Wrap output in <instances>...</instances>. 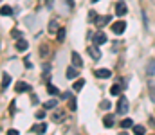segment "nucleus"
<instances>
[{"mask_svg":"<svg viewBox=\"0 0 155 135\" xmlns=\"http://www.w3.org/2000/svg\"><path fill=\"white\" fill-rule=\"evenodd\" d=\"M126 112H128V99L121 95L117 101V114H126Z\"/></svg>","mask_w":155,"mask_h":135,"instance_id":"nucleus-1","label":"nucleus"},{"mask_svg":"<svg viewBox=\"0 0 155 135\" xmlns=\"http://www.w3.org/2000/svg\"><path fill=\"white\" fill-rule=\"evenodd\" d=\"M124 29H126V22H123V20H119V22H116V24H112V33H114L116 36L123 34Z\"/></svg>","mask_w":155,"mask_h":135,"instance_id":"nucleus-2","label":"nucleus"},{"mask_svg":"<svg viewBox=\"0 0 155 135\" xmlns=\"http://www.w3.org/2000/svg\"><path fill=\"white\" fill-rule=\"evenodd\" d=\"M87 50H88V54L92 56V59H99L101 58V52H99V49H97V45L94 43V45H90V47H87Z\"/></svg>","mask_w":155,"mask_h":135,"instance_id":"nucleus-3","label":"nucleus"},{"mask_svg":"<svg viewBox=\"0 0 155 135\" xmlns=\"http://www.w3.org/2000/svg\"><path fill=\"white\" fill-rule=\"evenodd\" d=\"M110 20H112V18H110L108 14H105V16H97L94 24H96L97 27H105V25H108V24H110Z\"/></svg>","mask_w":155,"mask_h":135,"instance_id":"nucleus-4","label":"nucleus"},{"mask_svg":"<svg viewBox=\"0 0 155 135\" xmlns=\"http://www.w3.org/2000/svg\"><path fill=\"white\" fill-rule=\"evenodd\" d=\"M47 132V124L45 123H38L31 126V133H45Z\"/></svg>","mask_w":155,"mask_h":135,"instance_id":"nucleus-5","label":"nucleus"},{"mask_svg":"<svg viewBox=\"0 0 155 135\" xmlns=\"http://www.w3.org/2000/svg\"><path fill=\"white\" fill-rule=\"evenodd\" d=\"M128 13V7H126V4L124 2H117V5H116V14L117 16H124Z\"/></svg>","mask_w":155,"mask_h":135,"instance_id":"nucleus-6","label":"nucleus"},{"mask_svg":"<svg viewBox=\"0 0 155 135\" xmlns=\"http://www.w3.org/2000/svg\"><path fill=\"white\" fill-rule=\"evenodd\" d=\"M107 40H108V38H107V34H105V33H96V34H94V43H96V45L107 43Z\"/></svg>","mask_w":155,"mask_h":135,"instance_id":"nucleus-7","label":"nucleus"},{"mask_svg":"<svg viewBox=\"0 0 155 135\" xmlns=\"http://www.w3.org/2000/svg\"><path fill=\"white\" fill-rule=\"evenodd\" d=\"M94 74H96L99 79H107V78H110V76H112V72H110L108 69H99V70H96Z\"/></svg>","mask_w":155,"mask_h":135,"instance_id":"nucleus-8","label":"nucleus"},{"mask_svg":"<svg viewBox=\"0 0 155 135\" xmlns=\"http://www.w3.org/2000/svg\"><path fill=\"white\" fill-rule=\"evenodd\" d=\"M15 90H16L18 94H22V92H27V90H31V87H29L27 83H24V81H18V83L15 85Z\"/></svg>","mask_w":155,"mask_h":135,"instance_id":"nucleus-9","label":"nucleus"},{"mask_svg":"<svg viewBox=\"0 0 155 135\" xmlns=\"http://www.w3.org/2000/svg\"><path fill=\"white\" fill-rule=\"evenodd\" d=\"M155 74V59H150L148 61V65H146V76L148 78H152Z\"/></svg>","mask_w":155,"mask_h":135,"instance_id":"nucleus-10","label":"nucleus"},{"mask_svg":"<svg viewBox=\"0 0 155 135\" xmlns=\"http://www.w3.org/2000/svg\"><path fill=\"white\" fill-rule=\"evenodd\" d=\"M65 74H67V78H69V79H76L78 76H79V74H78V67H76V69H74V65H72V67H69Z\"/></svg>","mask_w":155,"mask_h":135,"instance_id":"nucleus-11","label":"nucleus"},{"mask_svg":"<svg viewBox=\"0 0 155 135\" xmlns=\"http://www.w3.org/2000/svg\"><path fill=\"white\" fill-rule=\"evenodd\" d=\"M71 58H72V65H76L78 69H79V67H83V61H81V56H79L78 52H72V54H71Z\"/></svg>","mask_w":155,"mask_h":135,"instance_id":"nucleus-12","label":"nucleus"},{"mask_svg":"<svg viewBox=\"0 0 155 135\" xmlns=\"http://www.w3.org/2000/svg\"><path fill=\"white\" fill-rule=\"evenodd\" d=\"M103 124H105V128H112L114 126V115H105L103 117Z\"/></svg>","mask_w":155,"mask_h":135,"instance_id":"nucleus-13","label":"nucleus"},{"mask_svg":"<svg viewBox=\"0 0 155 135\" xmlns=\"http://www.w3.org/2000/svg\"><path fill=\"white\" fill-rule=\"evenodd\" d=\"M27 47H29V43L24 40V38H20L18 42H16V50H20V52H24V50H27Z\"/></svg>","mask_w":155,"mask_h":135,"instance_id":"nucleus-14","label":"nucleus"},{"mask_svg":"<svg viewBox=\"0 0 155 135\" xmlns=\"http://www.w3.org/2000/svg\"><path fill=\"white\" fill-rule=\"evenodd\" d=\"M9 83H11V76H9V74H4V76H2V83H0V88L5 90L7 87H9Z\"/></svg>","mask_w":155,"mask_h":135,"instance_id":"nucleus-15","label":"nucleus"},{"mask_svg":"<svg viewBox=\"0 0 155 135\" xmlns=\"http://www.w3.org/2000/svg\"><path fill=\"white\" fill-rule=\"evenodd\" d=\"M0 14H4V16H11V14H13V9H11L9 5H2V7H0Z\"/></svg>","mask_w":155,"mask_h":135,"instance_id":"nucleus-16","label":"nucleus"},{"mask_svg":"<svg viewBox=\"0 0 155 135\" xmlns=\"http://www.w3.org/2000/svg\"><path fill=\"white\" fill-rule=\"evenodd\" d=\"M56 104H58V101H56V99H49V101H45V103H43V108H45V110H51V108H54Z\"/></svg>","mask_w":155,"mask_h":135,"instance_id":"nucleus-17","label":"nucleus"},{"mask_svg":"<svg viewBox=\"0 0 155 135\" xmlns=\"http://www.w3.org/2000/svg\"><path fill=\"white\" fill-rule=\"evenodd\" d=\"M83 87H85V79H83V78H78L76 83H74V88H72V90H81Z\"/></svg>","mask_w":155,"mask_h":135,"instance_id":"nucleus-18","label":"nucleus"},{"mask_svg":"<svg viewBox=\"0 0 155 135\" xmlns=\"http://www.w3.org/2000/svg\"><path fill=\"white\" fill-rule=\"evenodd\" d=\"M49 33H58V22L56 20L49 22Z\"/></svg>","mask_w":155,"mask_h":135,"instance_id":"nucleus-19","label":"nucleus"},{"mask_svg":"<svg viewBox=\"0 0 155 135\" xmlns=\"http://www.w3.org/2000/svg\"><path fill=\"white\" fill-rule=\"evenodd\" d=\"M52 119H54L56 123H61V121L65 119V114H63V112H54V115H52Z\"/></svg>","mask_w":155,"mask_h":135,"instance_id":"nucleus-20","label":"nucleus"},{"mask_svg":"<svg viewBox=\"0 0 155 135\" xmlns=\"http://www.w3.org/2000/svg\"><path fill=\"white\" fill-rule=\"evenodd\" d=\"M47 92H49L51 95H58V92H60V90L56 88V87H54L52 83H47Z\"/></svg>","mask_w":155,"mask_h":135,"instance_id":"nucleus-21","label":"nucleus"},{"mask_svg":"<svg viewBox=\"0 0 155 135\" xmlns=\"http://www.w3.org/2000/svg\"><path fill=\"white\" fill-rule=\"evenodd\" d=\"M51 54V49H49V45H41V49H40V56L43 58V56H49Z\"/></svg>","mask_w":155,"mask_h":135,"instance_id":"nucleus-22","label":"nucleus"},{"mask_svg":"<svg viewBox=\"0 0 155 135\" xmlns=\"http://www.w3.org/2000/svg\"><path fill=\"white\" fill-rule=\"evenodd\" d=\"M110 94H112V95H117V94H121V85H119V83L112 85V88H110Z\"/></svg>","mask_w":155,"mask_h":135,"instance_id":"nucleus-23","label":"nucleus"},{"mask_svg":"<svg viewBox=\"0 0 155 135\" xmlns=\"http://www.w3.org/2000/svg\"><path fill=\"white\" fill-rule=\"evenodd\" d=\"M130 126H134V121H132V119H124V121H121V128H130Z\"/></svg>","mask_w":155,"mask_h":135,"instance_id":"nucleus-24","label":"nucleus"},{"mask_svg":"<svg viewBox=\"0 0 155 135\" xmlns=\"http://www.w3.org/2000/svg\"><path fill=\"white\" fill-rule=\"evenodd\" d=\"M11 36H13L15 40H20V38H22V31H18V29H13V33H11Z\"/></svg>","mask_w":155,"mask_h":135,"instance_id":"nucleus-25","label":"nucleus"},{"mask_svg":"<svg viewBox=\"0 0 155 135\" xmlns=\"http://www.w3.org/2000/svg\"><path fill=\"white\" fill-rule=\"evenodd\" d=\"M65 40V29H58V42H63Z\"/></svg>","mask_w":155,"mask_h":135,"instance_id":"nucleus-26","label":"nucleus"},{"mask_svg":"<svg viewBox=\"0 0 155 135\" xmlns=\"http://www.w3.org/2000/svg\"><path fill=\"white\" fill-rule=\"evenodd\" d=\"M134 133H137V135L144 133V126H141V124H137V126H134Z\"/></svg>","mask_w":155,"mask_h":135,"instance_id":"nucleus-27","label":"nucleus"},{"mask_svg":"<svg viewBox=\"0 0 155 135\" xmlns=\"http://www.w3.org/2000/svg\"><path fill=\"white\" fill-rule=\"evenodd\" d=\"M96 18H97L96 11H92V9H90V11H88V20H90V22H96Z\"/></svg>","mask_w":155,"mask_h":135,"instance_id":"nucleus-28","label":"nucleus"},{"mask_svg":"<svg viewBox=\"0 0 155 135\" xmlns=\"http://www.w3.org/2000/svg\"><path fill=\"white\" fill-rule=\"evenodd\" d=\"M110 106H112L110 101H103V103H101V108H103V110H110Z\"/></svg>","mask_w":155,"mask_h":135,"instance_id":"nucleus-29","label":"nucleus"},{"mask_svg":"<svg viewBox=\"0 0 155 135\" xmlns=\"http://www.w3.org/2000/svg\"><path fill=\"white\" fill-rule=\"evenodd\" d=\"M69 108H71V110H76V108H78V101H76V99H71V103H69Z\"/></svg>","mask_w":155,"mask_h":135,"instance_id":"nucleus-30","label":"nucleus"},{"mask_svg":"<svg viewBox=\"0 0 155 135\" xmlns=\"http://www.w3.org/2000/svg\"><path fill=\"white\" fill-rule=\"evenodd\" d=\"M24 65H25L27 69H31V67H33V63H31V56H27V58L24 59Z\"/></svg>","mask_w":155,"mask_h":135,"instance_id":"nucleus-31","label":"nucleus"},{"mask_svg":"<svg viewBox=\"0 0 155 135\" xmlns=\"http://www.w3.org/2000/svg\"><path fill=\"white\" fill-rule=\"evenodd\" d=\"M43 117H45V108L36 112V119H43Z\"/></svg>","mask_w":155,"mask_h":135,"instance_id":"nucleus-32","label":"nucleus"},{"mask_svg":"<svg viewBox=\"0 0 155 135\" xmlns=\"http://www.w3.org/2000/svg\"><path fill=\"white\" fill-rule=\"evenodd\" d=\"M45 2V5H47V9H52V0H43Z\"/></svg>","mask_w":155,"mask_h":135,"instance_id":"nucleus-33","label":"nucleus"},{"mask_svg":"<svg viewBox=\"0 0 155 135\" xmlns=\"http://www.w3.org/2000/svg\"><path fill=\"white\" fill-rule=\"evenodd\" d=\"M150 99L155 103V90H153V88H150Z\"/></svg>","mask_w":155,"mask_h":135,"instance_id":"nucleus-34","label":"nucleus"},{"mask_svg":"<svg viewBox=\"0 0 155 135\" xmlns=\"http://www.w3.org/2000/svg\"><path fill=\"white\" fill-rule=\"evenodd\" d=\"M61 97H63V99H69V97H72V92H65Z\"/></svg>","mask_w":155,"mask_h":135,"instance_id":"nucleus-35","label":"nucleus"},{"mask_svg":"<svg viewBox=\"0 0 155 135\" xmlns=\"http://www.w3.org/2000/svg\"><path fill=\"white\" fill-rule=\"evenodd\" d=\"M18 133H20L18 130H9V132H7V135H18Z\"/></svg>","mask_w":155,"mask_h":135,"instance_id":"nucleus-36","label":"nucleus"},{"mask_svg":"<svg viewBox=\"0 0 155 135\" xmlns=\"http://www.w3.org/2000/svg\"><path fill=\"white\" fill-rule=\"evenodd\" d=\"M65 2H67L69 7H74V0H65Z\"/></svg>","mask_w":155,"mask_h":135,"instance_id":"nucleus-37","label":"nucleus"},{"mask_svg":"<svg viewBox=\"0 0 155 135\" xmlns=\"http://www.w3.org/2000/svg\"><path fill=\"white\" fill-rule=\"evenodd\" d=\"M31 99H33V103H38V97H36V94H33V95H31Z\"/></svg>","mask_w":155,"mask_h":135,"instance_id":"nucleus-38","label":"nucleus"},{"mask_svg":"<svg viewBox=\"0 0 155 135\" xmlns=\"http://www.w3.org/2000/svg\"><path fill=\"white\" fill-rule=\"evenodd\" d=\"M92 2H97V0H92Z\"/></svg>","mask_w":155,"mask_h":135,"instance_id":"nucleus-39","label":"nucleus"},{"mask_svg":"<svg viewBox=\"0 0 155 135\" xmlns=\"http://www.w3.org/2000/svg\"><path fill=\"white\" fill-rule=\"evenodd\" d=\"M0 2H2V0H0Z\"/></svg>","mask_w":155,"mask_h":135,"instance_id":"nucleus-40","label":"nucleus"}]
</instances>
